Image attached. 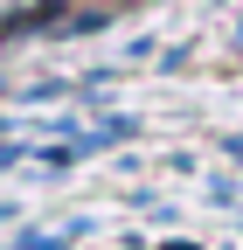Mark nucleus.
Masks as SVG:
<instances>
[{
  "instance_id": "1",
  "label": "nucleus",
  "mask_w": 243,
  "mask_h": 250,
  "mask_svg": "<svg viewBox=\"0 0 243 250\" xmlns=\"http://www.w3.org/2000/svg\"><path fill=\"white\" fill-rule=\"evenodd\" d=\"M7 215H14V202H0V223H7Z\"/></svg>"
}]
</instances>
